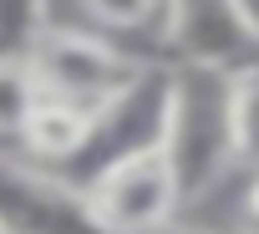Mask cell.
Instances as JSON below:
<instances>
[{
	"label": "cell",
	"mask_w": 259,
	"mask_h": 234,
	"mask_svg": "<svg viewBox=\"0 0 259 234\" xmlns=\"http://www.w3.org/2000/svg\"><path fill=\"white\" fill-rule=\"evenodd\" d=\"M31 61H36L41 92L66 97V102H81L92 112H102L107 102H117L127 87L153 66V61L133 56L122 41H112V36H102L92 26H71V21H51L46 36L36 41Z\"/></svg>",
	"instance_id": "cell-2"
},
{
	"label": "cell",
	"mask_w": 259,
	"mask_h": 234,
	"mask_svg": "<svg viewBox=\"0 0 259 234\" xmlns=\"http://www.w3.org/2000/svg\"><path fill=\"white\" fill-rule=\"evenodd\" d=\"M36 102H41L36 61L31 56H0V138H16L21 143Z\"/></svg>",
	"instance_id": "cell-9"
},
{
	"label": "cell",
	"mask_w": 259,
	"mask_h": 234,
	"mask_svg": "<svg viewBox=\"0 0 259 234\" xmlns=\"http://www.w3.org/2000/svg\"><path fill=\"white\" fill-rule=\"evenodd\" d=\"M234 82L208 66H173V107H168V158L183 183V204L213 193L234 158Z\"/></svg>",
	"instance_id": "cell-1"
},
{
	"label": "cell",
	"mask_w": 259,
	"mask_h": 234,
	"mask_svg": "<svg viewBox=\"0 0 259 234\" xmlns=\"http://www.w3.org/2000/svg\"><path fill=\"white\" fill-rule=\"evenodd\" d=\"M168 107H173V66H158V61H153L117 102H107V107L97 112L92 143H87L66 168H56V173L87 193V183H97L112 163L133 158V153H143V148H158V143L168 138Z\"/></svg>",
	"instance_id": "cell-3"
},
{
	"label": "cell",
	"mask_w": 259,
	"mask_h": 234,
	"mask_svg": "<svg viewBox=\"0 0 259 234\" xmlns=\"http://www.w3.org/2000/svg\"><path fill=\"white\" fill-rule=\"evenodd\" d=\"M0 234H107L92 199L56 168L0 153Z\"/></svg>",
	"instance_id": "cell-6"
},
{
	"label": "cell",
	"mask_w": 259,
	"mask_h": 234,
	"mask_svg": "<svg viewBox=\"0 0 259 234\" xmlns=\"http://www.w3.org/2000/svg\"><path fill=\"white\" fill-rule=\"evenodd\" d=\"M76 11L92 31L122 41V36H148V31L163 36L168 0H76Z\"/></svg>",
	"instance_id": "cell-8"
},
{
	"label": "cell",
	"mask_w": 259,
	"mask_h": 234,
	"mask_svg": "<svg viewBox=\"0 0 259 234\" xmlns=\"http://www.w3.org/2000/svg\"><path fill=\"white\" fill-rule=\"evenodd\" d=\"M244 11H249V21H254V31H259V0H244Z\"/></svg>",
	"instance_id": "cell-14"
},
{
	"label": "cell",
	"mask_w": 259,
	"mask_h": 234,
	"mask_svg": "<svg viewBox=\"0 0 259 234\" xmlns=\"http://www.w3.org/2000/svg\"><path fill=\"white\" fill-rule=\"evenodd\" d=\"M239 229H244V234H259V178H249V188H244V204H239Z\"/></svg>",
	"instance_id": "cell-12"
},
{
	"label": "cell",
	"mask_w": 259,
	"mask_h": 234,
	"mask_svg": "<svg viewBox=\"0 0 259 234\" xmlns=\"http://www.w3.org/2000/svg\"><path fill=\"white\" fill-rule=\"evenodd\" d=\"M51 26V0H0V56H31Z\"/></svg>",
	"instance_id": "cell-10"
},
{
	"label": "cell",
	"mask_w": 259,
	"mask_h": 234,
	"mask_svg": "<svg viewBox=\"0 0 259 234\" xmlns=\"http://www.w3.org/2000/svg\"><path fill=\"white\" fill-rule=\"evenodd\" d=\"M163 46L173 66H208L224 76L259 71V31L244 0H168Z\"/></svg>",
	"instance_id": "cell-5"
},
{
	"label": "cell",
	"mask_w": 259,
	"mask_h": 234,
	"mask_svg": "<svg viewBox=\"0 0 259 234\" xmlns=\"http://www.w3.org/2000/svg\"><path fill=\"white\" fill-rule=\"evenodd\" d=\"M87 199L107 234H158V229L178 224L183 183L168 158V143L112 163L97 183H87Z\"/></svg>",
	"instance_id": "cell-4"
},
{
	"label": "cell",
	"mask_w": 259,
	"mask_h": 234,
	"mask_svg": "<svg viewBox=\"0 0 259 234\" xmlns=\"http://www.w3.org/2000/svg\"><path fill=\"white\" fill-rule=\"evenodd\" d=\"M92 128H97V112H92V107L41 92V102H36V112H31V123H26V133H21V148H26L31 163L66 168V163L92 143Z\"/></svg>",
	"instance_id": "cell-7"
},
{
	"label": "cell",
	"mask_w": 259,
	"mask_h": 234,
	"mask_svg": "<svg viewBox=\"0 0 259 234\" xmlns=\"http://www.w3.org/2000/svg\"><path fill=\"white\" fill-rule=\"evenodd\" d=\"M234 158L249 178H259V71L234 82Z\"/></svg>",
	"instance_id": "cell-11"
},
{
	"label": "cell",
	"mask_w": 259,
	"mask_h": 234,
	"mask_svg": "<svg viewBox=\"0 0 259 234\" xmlns=\"http://www.w3.org/2000/svg\"><path fill=\"white\" fill-rule=\"evenodd\" d=\"M158 234H208V229H193V224H168V229H158Z\"/></svg>",
	"instance_id": "cell-13"
}]
</instances>
